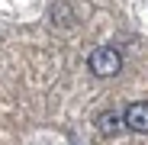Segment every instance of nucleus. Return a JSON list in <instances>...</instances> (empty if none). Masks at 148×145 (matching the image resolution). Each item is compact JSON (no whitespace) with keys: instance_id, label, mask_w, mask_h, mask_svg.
Wrapping results in <instances>:
<instances>
[{"instance_id":"f257e3e1","label":"nucleus","mask_w":148,"mask_h":145,"mask_svg":"<svg viewBox=\"0 0 148 145\" xmlns=\"http://www.w3.org/2000/svg\"><path fill=\"white\" fill-rule=\"evenodd\" d=\"M87 68L93 71L97 78H116L119 71H122V55L116 52V48H110V45H100V48L90 52Z\"/></svg>"},{"instance_id":"f03ea898","label":"nucleus","mask_w":148,"mask_h":145,"mask_svg":"<svg viewBox=\"0 0 148 145\" xmlns=\"http://www.w3.org/2000/svg\"><path fill=\"white\" fill-rule=\"evenodd\" d=\"M122 126L132 132H148V103H129L126 113H122Z\"/></svg>"},{"instance_id":"7ed1b4c3","label":"nucleus","mask_w":148,"mask_h":145,"mask_svg":"<svg viewBox=\"0 0 148 145\" xmlns=\"http://www.w3.org/2000/svg\"><path fill=\"white\" fill-rule=\"evenodd\" d=\"M97 129H100V135H116L119 129H122V116L119 113H113V110H106V113H100L97 116Z\"/></svg>"},{"instance_id":"20e7f679","label":"nucleus","mask_w":148,"mask_h":145,"mask_svg":"<svg viewBox=\"0 0 148 145\" xmlns=\"http://www.w3.org/2000/svg\"><path fill=\"white\" fill-rule=\"evenodd\" d=\"M52 16H55V26H71V16H74V10L68 7V3H55V10H52Z\"/></svg>"}]
</instances>
